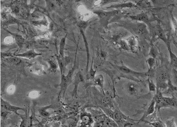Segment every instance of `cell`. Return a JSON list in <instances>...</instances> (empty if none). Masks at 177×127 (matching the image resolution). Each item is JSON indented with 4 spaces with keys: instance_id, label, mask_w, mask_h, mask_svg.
I'll list each match as a JSON object with an SVG mask.
<instances>
[{
    "instance_id": "33",
    "label": "cell",
    "mask_w": 177,
    "mask_h": 127,
    "mask_svg": "<svg viewBox=\"0 0 177 127\" xmlns=\"http://www.w3.org/2000/svg\"><path fill=\"white\" fill-rule=\"evenodd\" d=\"M99 56L103 60H105L109 57V54L105 50L100 49L99 51Z\"/></svg>"
},
{
    "instance_id": "13",
    "label": "cell",
    "mask_w": 177,
    "mask_h": 127,
    "mask_svg": "<svg viewBox=\"0 0 177 127\" xmlns=\"http://www.w3.org/2000/svg\"><path fill=\"white\" fill-rule=\"evenodd\" d=\"M130 49L131 52H137L138 51V43L135 36H131L125 39Z\"/></svg>"
},
{
    "instance_id": "38",
    "label": "cell",
    "mask_w": 177,
    "mask_h": 127,
    "mask_svg": "<svg viewBox=\"0 0 177 127\" xmlns=\"http://www.w3.org/2000/svg\"><path fill=\"white\" fill-rule=\"evenodd\" d=\"M41 94V93L37 91H33L29 93V97L31 98H36L39 97V95Z\"/></svg>"
},
{
    "instance_id": "32",
    "label": "cell",
    "mask_w": 177,
    "mask_h": 127,
    "mask_svg": "<svg viewBox=\"0 0 177 127\" xmlns=\"http://www.w3.org/2000/svg\"><path fill=\"white\" fill-rule=\"evenodd\" d=\"M93 60L92 61V64H91V67H90V70L89 72V73H88V76H87V79H92L93 80L95 77L96 73V70L94 71L93 68Z\"/></svg>"
},
{
    "instance_id": "46",
    "label": "cell",
    "mask_w": 177,
    "mask_h": 127,
    "mask_svg": "<svg viewBox=\"0 0 177 127\" xmlns=\"http://www.w3.org/2000/svg\"><path fill=\"white\" fill-rule=\"evenodd\" d=\"M76 2H78V1H81L82 0H76Z\"/></svg>"
},
{
    "instance_id": "8",
    "label": "cell",
    "mask_w": 177,
    "mask_h": 127,
    "mask_svg": "<svg viewBox=\"0 0 177 127\" xmlns=\"http://www.w3.org/2000/svg\"><path fill=\"white\" fill-rule=\"evenodd\" d=\"M113 67H114L115 69H117L118 71L122 72V73L128 75L129 76H131L132 78L135 77L139 78L140 77H147L146 76V72H137L136 71H133L132 69L128 68V67L125 66V65L122 63V65L120 66H117V65H113L111 64Z\"/></svg>"
},
{
    "instance_id": "18",
    "label": "cell",
    "mask_w": 177,
    "mask_h": 127,
    "mask_svg": "<svg viewBox=\"0 0 177 127\" xmlns=\"http://www.w3.org/2000/svg\"><path fill=\"white\" fill-rule=\"evenodd\" d=\"M41 55V53H36L34 50H31L27 51L25 52H24L22 54L17 55L16 56L19 57L26 58H29V59H32V58H35L37 56Z\"/></svg>"
},
{
    "instance_id": "36",
    "label": "cell",
    "mask_w": 177,
    "mask_h": 127,
    "mask_svg": "<svg viewBox=\"0 0 177 127\" xmlns=\"http://www.w3.org/2000/svg\"><path fill=\"white\" fill-rule=\"evenodd\" d=\"M47 21H36L33 22V24L35 25V26H37V27H47L48 25V23H47Z\"/></svg>"
},
{
    "instance_id": "12",
    "label": "cell",
    "mask_w": 177,
    "mask_h": 127,
    "mask_svg": "<svg viewBox=\"0 0 177 127\" xmlns=\"http://www.w3.org/2000/svg\"><path fill=\"white\" fill-rule=\"evenodd\" d=\"M134 8H140L136 4L129 2L112 5L108 7L107 9H115L116 10H120V9H133Z\"/></svg>"
},
{
    "instance_id": "31",
    "label": "cell",
    "mask_w": 177,
    "mask_h": 127,
    "mask_svg": "<svg viewBox=\"0 0 177 127\" xmlns=\"http://www.w3.org/2000/svg\"><path fill=\"white\" fill-rule=\"evenodd\" d=\"M57 58L58 62L59 65V67H60V71H61V74H63L64 70L66 66L65 65V62H64V59H63L61 58L60 57H57Z\"/></svg>"
},
{
    "instance_id": "24",
    "label": "cell",
    "mask_w": 177,
    "mask_h": 127,
    "mask_svg": "<svg viewBox=\"0 0 177 127\" xmlns=\"http://www.w3.org/2000/svg\"><path fill=\"white\" fill-rule=\"evenodd\" d=\"M66 36L62 38L60 43V48H59V56L61 58L64 59V48H65V43H66Z\"/></svg>"
},
{
    "instance_id": "28",
    "label": "cell",
    "mask_w": 177,
    "mask_h": 127,
    "mask_svg": "<svg viewBox=\"0 0 177 127\" xmlns=\"http://www.w3.org/2000/svg\"><path fill=\"white\" fill-rule=\"evenodd\" d=\"M118 47H120L121 49L124 50L125 51L131 52L130 49L129 47L128 46L127 42L125 40H124V39H122V40L120 41L119 43Z\"/></svg>"
},
{
    "instance_id": "42",
    "label": "cell",
    "mask_w": 177,
    "mask_h": 127,
    "mask_svg": "<svg viewBox=\"0 0 177 127\" xmlns=\"http://www.w3.org/2000/svg\"><path fill=\"white\" fill-rule=\"evenodd\" d=\"M13 57V56L11 55V53H1V58H3L5 57Z\"/></svg>"
},
{
    "instance_id": "22",
    "label": "cell",
    "mask_w": 177,
    "mask_h": 127,
    "mask_svg": "<svg viewBox=\"0 0 177 127\" xmlns=\"http://www.w3.org/2000/svg\"><path fill=\"white\" fill-rule=\"evenodd\" d=\"M121 0H96L94 3L95 6L102 7L107 4L119 2Z\"/></svg>"
},
{
    "instance_id": "39",
    "label": "cell",
    "mask_w": 177,
    "mask_h": 127,
    "mask_svg": "<svg viewBox=\"0 0 177 127\" xmlns=\"http://www.w3.org/2000/svg\"><path fill=\"white\" fill-rule=\"evenodd\" d=\"M15 91V86L14 85H11L8 87L7 89V93L9 94H12Z\"/></svg>"
},
{
    "instance_id": "14",
    "label": "cell",
    "mask_w": 177,
    "mask_h": 127,
    "mask_svg": "<svg viewBox=\"0 0 177 127\" xmlns=\"http://www.w3.org/2000/svg\"><path fill=\"white\" fill-rule=\"evenodd\" d=\"M1 107L3 108L4 109H6L8 111L14 112L16 114L19 115V116L20 115V114L17 113V112L18 110H23L25 111V108L12 106L11 104H10L9 103L4 101L2 98H1Z\"/></svg>"
},
{
    "instance_id": "1",
    "label": "cell",
    "mask_w": 177,
    "mask_h": 127,
    "mask_svg": "<svg viewBox=\"0 0 177 127\" xmlns=\"http://www.w3.org/2000/svg\"><path fill=\"white\" fill-rule=\"evenodd\" d=\"M153 98L156 101V110L157 112L159 111L162 108H177V99L176 97L173 95L172 97H164L161 89H157L156 93Z\"/></svg>"
},
{
    "instance_id": "23",
    "label": "cell",
    "mask_w": 177,
    "mask_h": 127,
    "mask_svg": "<svg viewBox=\"0 0 177 127\" xmlns=\"http://www.w3.org/2000/svg\"><path fill=\"white\" fill-rule=\"evenodd\" d=\"M147 83H148V88H149V93H152V92L155 93H156L157 90V87L154 82L150 78H148L147 80Z\"/></svg>"
},
{
    "instance_id": "43",
    "label": "cell",
    "mask_w": 177,
    "mask_h": 127,
    "mask_svg": "<svg viewBox=\"0 0 177 127\" xmlns=\"http://www.w3.org/2000/svg\"><path fill=\"white\" fill-rule=\"evenodd\" d=\"M55 1V3L59 5H61L62 4H63V2H62L61 0H54Z\"/></svg>"
},
{
    "instance_id": "6",
    "label": "cell",
    "mask_w": 177,
    "mask_h": 127,
    "mask_svg": "<svg viewBox=\"0 0 177 127\" xmlns=\"http://www.w3.org/2000/svg\"><path fill=\"white\" fill-rule=\"evenodd\" d=\"M116 10L111 11L97 10L94 11V13L96 14L98 16L101 25L105 28V29H107L110 20L116 15Z\"/></svg>"
},
{
    "instance_id": "7",
    "label": "cell",
    "mask_w": 177,
    "mask_h": 127,
    "mask_svg": "<svg viewBox=\"0 0 177 127\" xmlns=\"http://www.w3.org/2000/svg\"><path fill=\"white\" fill-rule=\"evenodd\" d=\"M147 25L149 26L150 29V34H152L153 37H157L158 39L164 42L166 45L169 42L163 28L159 22H157L154 26H152L150 23Z\"/></svg>"
},
{
    "instance_id": "15",
    "label": "cell",
    "mask_w": 177,
    "mask_h": 127,
    "mask_svg": "<svg viewBox=\"0 0 177 127\" xmlns=\"http://www.w3.org/2000/svg\"><path fill=\"white\" fill-rule=\"evenodd\" d=\"M29 71L31 72L37 74L38 76H41L43 74H46L42 65L37 62L32 64L30 67Z\"/></svg>"
},
{
    "instance_id": "26",
    "label": "cell",
    "mask_w": 177,
    "mask_h": 127,
    "mask_svg": "<svg viewBox=\"0 0 177 127\" xmlns=\"http://www.w3.org/2000/svg\"><path fill=\"white\" fill-rule=\"evenodd\" d=\"M83 76L81 74V73H78L77 74H76V77H75V87H74V93H75V92H76V89H77L78 85L81 82H83Z\"/></svg>"
},
{
    "instance_id": "29",
    "label": "cell",
    "mask_w": 177,
    "mask_h": 127,
    "mask_svg": "<svg viewBox=\"0 0 177 127\" xmlns=\"http://www.w3.org/2000/svg\"><path fill=\"white\" fill-rule=\"evenodd\" d=\"M168 89L167 91V93H171L175 91H177V87L174 86L171 81V78L168 80L167 81Z\"/></svg>"
},
{
    "instance_id": "17",
    "label": "cell",
    "mask_w": 177,
    "mask_h": 127,
    "mask_svg": "<svg viewBox=\"0 0 177 127\" xmlns=\"http://www.w3.org/2000/svg\"><path fill=\"white\" fill-rule=\"evenodd\" d=\"M168 49L170 56V62L171 65L173 67L174 69L177 70V57L173 53L171 49V45H170V42L167 44Z\"/></svg>"
},
{
    "instance_id": "27",
    "label": "cell",
    "mask_w": 177,
    "mask_h": 127,
    "mask_svg": "<svg viewBox=\"0 0 177 127\" xmlns=\"http://www.w3.org/2000/svg\"><path fill=\"white\" fill-rule=\"evenodd\" d=\"M50 67H49V71L52 72H55L58 67V63L57 62L53 60H49L48 61Z\"/></svg>"
},
{
    "instance_id": "34",
    "label": "cell",
    "mask_w": 177,
    "mask_h": 127,
    "mask_svg": "<svg viewBox=\"0 0 177 127\" xmlns=\"http://www.w3.org/2000/svg\"><path fill=\"white\" fill-rule=\"evenodd\" d=\"M158 52L156 48L154 47V46L153 44H152L151 45V48H150V52L149 53V56L152 57L154 58H156V57L157 56Z\"/></svg>"
},
{
    "instance_id": "41",
    "label": "cell",
    "mask_w": 177,
    "mask_h": 127,
    "mask_svg": "<svg viewBox=\"0 0 177 127\" xmlns=\"http://www.w3.org/2000/svg\"><path fill=\"white\" fill-rule=\"evenodd\" d=\"M171 20L172 21L173 25L174 30H175V32H176L177 31V21L175 20V18L174 17L173 14H171Z\"/></svg>"
},
{
    "instance_id": "11",
    "label": "cell",
    "mask_w": 177,
    "mask_h": 127,
    "mask_svg": "<svg viewBox=\"0 0 177 127\" xmlns=\"http://www.w3.org/2000/svg\"><path fill=\"white\" fill-rule=\"evenodd\" d=\"M155 110H156V101H155V99L153 98L148 107L146 110L145 112H144L143 116L140 119L138 120V122H137L138 124L139 123L142 122L147 117L154 113Z\"/></svg>"
},
{
    "instance_id": "25",
    "label": "cell",
    "mask_w": 177,
    "mask_h": 127,
    "mask_svg": "<svg viewBox=\"0 0 177 127\" xmlns=\"http://www.w3.org/2000/svg\"><path fill=\"white\" fill-rule=\"evenodd\" d=\"M5 60L8 62L12 65H17L21 63L22 60L21 58L16 57H11L5 59Z\"/></svg>"
},
{
    "instance_id": "4",
    "label": "cell",
    "mask_w": 177,
    "mask_h": 127,
    "mask_svg": "<svg viewBox=\"0 0 177 127\" xmlns=\"http://www.w3.org/2000/svg\"><path fill=\"white\" fill-rule=\"evenodd\" d=\"M155 76L157 89L167 88L168 80L170 77L167 69L163 68V67H159L156 70Z\"/></svg>"
},
{
    "instance_id": "19",
    "label": "cell",
    "mask_w": 177,
    "mask_h": 127,
    "mask_svg": "<svg viewBox=\"0 0 177 127\" xmlns=\"http://www.w3.org/2000/svg\"><path fill=\"white\" fill-rule=\"evenodd\" d=\"M81 118L83 123L86 126H90V125L94 122L93 118L90 113H83L81 116Z\"/></svg>"
},
{
    "instance_id": "35",
    "label": "cell",
    "mask_w": 177,
    "mask_h": 127,
    "mask_svg": "<svg viewBox=\"0 0 177 127\" xmlns=\"http://www.w3.org/2000/svg\"><path fill=\"white\" fill-rule=\"evenodd\" d=\"M149 125H151L154 127H164L166 125H164V124L161 121H156V122H147Z\"/></svg>"
},
{
    "instance_id": "21",
    "label": "cell",
    "mask_w": 177,
    "mask_h": 127,
    "mask_svg": "<svg viewBox=\"0 0 177 127\" xmlns=\"http://www.w3.org/2000/svg\"><path fill=\"white\" fill-rule=\"evenodd\" d=\"M8 32H9L11 35H12L13 38L15 39L16 43H17V45L19 46V47H22L23 46V44L25 42V39H23V37L21 35H19L16 33H13L9 32V31L6 30Z\"/></svg>"
},
{
    "instance_id": "3",
    "label": "cell",
    "mask_w": 177,
    "mask_h": 127,
    "mask_svg": "<svg viewBox=\"0 0 177 127\" xmlns=\"http://www.w3.org/2000/svg\"><path fill=\"white\" fill-rule=\"evenodd\" d=\"M124 27L128 31L132 32L136 36L143 39L150 40V33L148 31L146 24L144 23H137L130 25H123Z\"/></svg>"
},
{
    "instance_id": "37",
    "label": "cell",
    "mask_w": 177,
    "mask_h": 127,
    "mask_svg": "<svg viewBox=\"0 0 177 127\" xmlns=\"http://www.w3.org/2000/svg\"><path fill=\"white\" fill-rule=\"evenodd\" d=\"M166 127H176L177 125L174 122V118L168 120L166 122Z\"/></svg>"
},
{
    "instance_id": "44",
    "label": "cell",
    "mask_w": 177,
    "mask_h": 127,
    "mask_svg": "<svg viewBox=\"0 0 177 127\" xmlns=\"http://www.w3.org/2000/svg\"><path fill=\"white\" fill-rule=\"evenodd\" d=\"M144 1H145V0H136V5H139L140 4L142 3V2H143Z\"/></svg>"
},
{
    "instance_id": "20",
    "label": "cell",
    "mask_w": 177,
    "mask_h": 127,
    "mask_svg": "<svg viewBox=\"0 0 177 127\" xmlns=\"http://www.w3.org/2000/svg\"><path fill=\"white\" fill-rule=\"evenodd\" d=\"M71 82L68 80L67 76H65L64 74H62V79H61V82L60 84V86H61V91L60 93L63 92V95L65 93V91L67 89V86L70 84Z\"/></svg>"
},
{
    "instance_id": "9",
    "label": "cell",
    "mask_w": 177,
    "mask_h": 127,
    "mask_svg": "<svg viewBox=\"0 0 177 127\" xmlns=\"http://www.w3.org/2000/svg\"><path fill=\"white\" fill-rule=\"evenodd\" d=\"M135 82L128 81L125 84V91L129 96L136 97L139 94L140 86Z\"/></svg>"
},
{
    "instance_id": "2",
    "label": "cell",
    "mask_w": 177,
    "mask_h": 127,
    "mask_svg": "<svg viewBox=\"0 0 177 127\" xmlns=\"http://www.w3.org/2000/svg\"><path fill=\"white\" fill-rule=\"evenodd\" d=\"M104 113L108 117L114 119L118 124V126L125 127L126 124L129 122L136 121L137 120L131 119L129 117L125 116L119 109L113 111L110 108H101ZM138 121V120H137Z\"/></svg>"
},
{
    "instance_id": "5",
    "label": "cell",
    "mask_w": 177,
    "mask_h": 127,
    "mask_svg": "<svg viewBox=\"0 0 177 127\" xmlns=\"http://www.w3.org/2000/svg\"><path fill=\"white\" fill-rule=\"evenodd\" d=\"M128 34V32L124 28L118 29L109 33L107 35V40L112 45L118 46L120 41Z\"/></svg>"
},
{
    "instance_id": "16",
    "label": "cell",
    "mask_w": 177,
    "mask_h": 127,
    "mask_svg": "<svg viewBox=\"0 0 177 127\" xmlns=\"http://www.w3.org/2000/svg\"><path fill=\"white\" fill-rule=\"evenodd\" d=\"M92 80H93V85L100 87L101 88L102 90L103 94L105 95V93L104 92V76H102V74H99L95 77Z\"/></svg>"
},
{
    "instance_id": "45",
    "label": "cell",
    "mask_w": 177,
    "mask_h": 127,
    "mask_svg": "<svg viewBox=\"0 0 177 127\" xmlns=\"http://www.w3.org/2000/svg\"><path fill=\"white\" fill-rule=\"evenodd\" d=\"M174 43L175 44V45L177 46V43L175 41H174Z\"/></svg>"
},
{
    "instance_id": "40",
    "label": "cell",
    "mask_w": 177,
    "mask_h": 127,
    "mask_svg": "<svg viewBox=\"0 0 177 127\" xmlns=\"http://www.w3.org/2000/svg\"><path fill=\"white\" fill-rule=\"evenodd\" d=\"M4 42L6 44H10L14 43V39L11 37H7L4 40Z\"/></svg>"
},
{
    "instance_id": "10",
    "label": "cell",
    "mask_w": 177,
    "mask_h": 127,
    "mask_svg": "<svg viewBox=\"0 0 177 127\" xmlns=\"http://www.w3.org/2000/svg\"><path fill=\"white\" fill-rule=\"evenodd\" d=\"M127 17L131 19L132 21L142 22L147 25L150 24L149 16L147 14L144 12H141L136 15H130L128 16Z\"/></svg>"
},
{
    "instance_id": "30",
    "label": "cell",
    "mask_w": 177,
    "mask_h": 127,
    "mask_svg": "<svg viewBox=\"0 0 177 127\" xmlns=\"http://www.w3.org/2000/svg\"><path fill=\"white\" fill-rule=\"evenodd\" d=\"M146 62L148 65V70H152L154 68V66L156 64V59L154 58L150 57L147 59Z\"/></svg>"
}]
</instances>
